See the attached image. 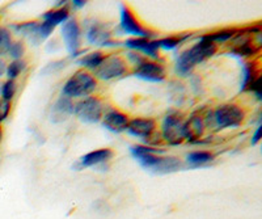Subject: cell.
<instances>
[{
  "mask_svg": "<svg viewBox=\"0 0 262 219\" xmlns=\"http://www.w3.org/2000/svg\"><path fill=\"white\" fill-rule=\"evenodd\" d=\"M131 155L139 162V164L144 169L155 173L165 174L177 172L181 168V160L176 156H165L163 155V150L149 147V146H142L137 144L130 148Z\"/></svg>",
  "mask_w": 262,
  "mask_h": 219,
  "instance_id": "6da1fadb",
  "label": "cell"
},
{
  "mask_svg": "<svg viewBox=\"0 0 262 219\" xmlns=\"http://www.w3.org/2000/svg\"><path fill=\"white\" fill-rule=\"evenodd\" d=\"M216 53V45L211 41L200 38L198 43L188 50L182 51L176 63V71L180 76H186L193 71L194 67Z\"/></svg>",
  "mask_w": 262,
  "mask_h": 219,
  "instance_id": "7a4b0ae2",
  "label": "cell"
},
{
  "mask_svg": "<svg viewBox=\"0 0 262 219\" xmlns=\"http://www.w3.org/2000/svg\"><path fill=\"white\" fill-rule=\"evenodd\" d=\"M97 88V80L90 72L79 70L71 75V78L63 85V96L72 99V97H86L93 93Z\"/></svg>",
  "mask_w": 262,
  "mask_h": 219,
  "instance_id": "3957f363",
  "label": "cell"
},
{
  "mask_svg": "<svg viewBox=\"0 0 262 219\" xmlns=\"http://www.w3.org/2000/svg\"><path fill=\"white\" fill-rule=\"evenodd\" d=\"M212 116H214V122L219 129L238 127L244 122L245 118L244 111L235 104H224L217 106Z\"/></svg>",
  "mask_w": 262,
  "mask_h": 219,
  "instance_id": "277c9868",
  "label": "cell"
},
{
  "mask_svg": "<svg viewBox=\"0 0 262 219\" xmlns=\"http://www.w3.org/2000/svg\"><path fill=\"white\" fill-rule=\"evenodd\" d=\"M95 71V76L101 80H113L123 76L127 72V63L119 55H105L101 64Z\"/></svg>",
  "mask_w": 262,
  "mask_h": 219,
  "instance_id": "5b68a950",
  "label": "cell"
},
{
  "mask_svg": "<svg viewBox=\"0 0 262 219\" xmlns=\"http://www.w3.org/2000/svg\"><path fill=\"white\" fill-rule=\"evenodd\" d=\"M75 116L84 123H97L102 120L104 105L96 97H86L74 105Z\"/></svg>",
  "mask_w": 262,
  "mask_h": 219,
  "instance_id": "8992f818",
  "label": "cell"
},
{
  "mask_svg": "<svg viewBox=\"0 0 262 219\" xmlns=\"http://www.w3.org/2000/svg\"><path fill=\"white\" fill-rule=\"evenodd\" d=\"M182 126H184V120L180 114H168L161 125V137L164 141H167V143L172 144V146L181 144L185 141Z\"/></svg>",
  "mask_w": 262,
  "mask_h": 219,
  "instance_id": "52a82bcc",
  "label": "cell"
},
{
  "mask_svg": "<svg viewBox=\"0 0 262 219\" xmlns=\"http://www.w3.org/2000/svg\"><path fill=\"white\" fill-rule=\"evenodd\" d=\"M119 27L122 29L123 33L130 34V36H135V38H147L154 36L151 30L144 28L143 25L138 21V18L135 15L131 12V9L127 6L121 7V23Z\"/></svg>",
  "mask_w": 262,
  "mask_h": 219,
  "instance_id": "ba28073f",
  "label": "cell"
},
{
  "mask_svg": "<svg viewBox=\"0 0 262 219\" xmlns=\"http://www.w3.org/2000/svg\"><path fill=\"white\" fill-rule=\"evenodd\" d=\"M165 69L158 62L144 59L142 63L135 66L134 75L147 81H163L165 79Z\"/></svg>",
  "mask_w": 262,
  "mask_h": 219,
  "instance_id": "9c48e42d",
  "label": "cell"
},
{
  "mask_svg": "<svg viewBox=\"0 0 262 219\" xmlns=\"http://www.w3.org/2000/svg\"><path fill=\"white\" fill-rule=\"evenodd\" d=\"M80 27H79L78 21L72 18V20H67L62 27V37L64 41L66 46L75 55L78 53L79 48H80Z\"/></svg>",
  "mask_w": 262,
  "mask_h": 219,
  "instance_id": "30bf717a",
  "label": "cell"
},
{
  "mask_svg": "<svg viewBox=\"0 0 262 219\" xmlns=\"http://www.w3.org/2000/svg\"><path fill=\"white\" fill-rule=\"evenodd\" d=\"M156 122L152 118H134L130 120L126 132L130 133L131 135L138 137V138L151 139V137L155 134Z\"/></svg>",
  "mask_w": 262,
  "mask_h": 219,
  "instance_id": "8fae6325",
  "label": "cell"
},
{
  "mask_svg": "<svg viewBox=\"0 0 262 219\" xmlns=\"http://www.w3.org/2000/svg\"><path fill=\"white\" fill-rule=\"evenodd\" d=\"M128 122H130V118L125 113L116 111V109L106 112L104 117H102V125L107 130H111L113 133L126 132L128 126Z\"/></svg>",
  "mask_w": 262,
  "mask_h": 219,
  "instance_id": "7c38bea8",
  "label": "cell"
},
{
  "mask_svg": "<svg viewBox=\"0 0 262 219\" xmlns=\"http://www.w3.org/2000/svg\"><path fill=\"white\" fill-rule=\"evenodd\" d=\"M114 156L113 150L111 148H98V150L91 151L81 156L79 160V167L80 168H90V167H96V165L107 163Z\"/></svg>",
  "mask_w": 262,
  "mask_h": 219,
  "instance_id": "4fadbf2b",
  "label": "cell"
},
{
  "mask_svg": "<svg viewBox=\"0 0 262 219\" xmlns=\"http://www.w3.org/2000/svg\"><path fill=\"white\" fill-rule=\"evenodd\" d=\"M71 114H74V102H72V100L66 96L59 97L53 105V108H51V122H64Z\"/></svg>",
  "mask_w": 262,
  "mask_h": 219,
  "instance_id": "5bb4252c",
  "label": "cell"
},
{
  "mask_svg": "<svg viewBox=\"0 0 262 219\" xmlns=\"http://www.w3.org/2000/svg\"><path fill=\"white\" fill-rule=\"evenodd\" d=\"M125 46L131 49V50L140 51V53H143V54L148 55V57L154 58V59L159 57V49L160 48H159L158 39L151 41V39L147 38H130L126 41Z\"/></svg>",
  "mask_w": 262,
  "mask_h": 219,
  "instance_id": "9a60e30c",
  "label": "cell"
},
{
  "mask_svg": "<svg viewBox=\"0 0 262 219\" xmlns=\"http://www.w3.org/2000/svg\"><path fill=\"white\" fill-rule=\"evenodd\" d=\"M182 130H184L185 139H188L189 142H195L202 137L203 132H205V122L201 116L193 114L189 120L184 121Z\"/></svg>",
  "mask_w": 262,
  "mask_h": 219,
  "instance_id": "2e32d148",
  "label": "cell"
},
{
  "mask_svg": "<svg viewBox=\"0 0 262 219\" xmlns=\"http://www.w3.org/2000/svg\"><path fill=\"white\" fill-rule=\"evenodd\" d=\"M86 39L92 45L98 46H117L118 43L112 41V36L109 30L105 29V27L98 24L91 25L88 32H86Z\"/></svg>",
  "mask_w": 262,
  "mask_h": 219,
  "instance_id": "e0dca14e",
  "label": "cell"
},
{
  "mask_svg": "<svg viewBox=\"0 0 262 219\" xmlns=\"http://www.w3.org/2000/svg\"><path fill=\"white\" fill-rule=\"evenodd\" d=\"M42 17H43V21L49 23L53 27H57L59 24H64L69 20L70 13L67 8H55L43 13Z\"/></svg>",
  "mask_w": 262,
  "mask_h": 219,
  "instance_id": "ac0fdd59",
  "label": "cell"
},
{
  "mask_svg": "<svg viewBox=\"0 0 262 219\" xmlns=\"http://www.w3.org/2000/svg\"><path fill=\"white\" fill-rule=\"evenodd\" d=\"M259 78L258 71H257L256 64L249 62L245 63L243 67V83H242V90L243 91H249L250 87L253 85L254 81Z\"/></svg>",
  "mask_w": 262,
  "mask_h": 219,
  "instance_id": "d6986e66",
  "label": "cell"
},
{
  "mask_svg": "<svg viewBox=\"0 0 262 219\" xmlns=\"http://www.w3.org/2000/svg\"><path fill=\"white\" fill-rule=\"evenodd\" d=\"M215 159V156L207 151H194L186 156V162L191 167H202V165L209 164Z\"/></svg>",
  "mask_w": 262,
  "mask_h": 219,
  "instance_id": "ffe728a7",
  "label": "cell"
},
{
  "mask_svg": "<svg viewBox=\"0 0 262 219\" xmlns=\"http://www.w3.org/2000/svg\"><path fill=\"white\" fill-rule=\"evenodd\" d=\"M240 29H223V30H217V32H214V33H209L202 36L201 38L207 39V41H211V42H226V41H229V39L235 38L238 34Z\"/></svg>",
  "mask_w": 262,
  "mask_h": 219,
  "instance_id": "44dd1931",
  "label": "cell"
},
{
  "mask_svg": "<svg viewBox=\"0 0 262 219\" xmlns=\"http://www.w3.org/2000/svg\"><path fill=\"white\" fill-rule=\"evenodd\" d=\"M104 58V53H101V51H93V53H90V54L83 55V57L78 60V63L80 64V66L86 67V69L96 70L100 64H101Z\"/></svg>",
  "mask_w": 262,
  "mask_h": 219,
  "instance_id": "7402d4cb",
  "label": "cell"
},
{
  "mask_svg": "<svg viewBox=\"0 0 262 219\" xmlns=\"http://www.w3.org/2000/svg\"><path fill=\"white\" fill-rule=\"evenodd\" d=\"M188 34H181V36H169L164 37V38L158 39L159 48L165 49V50H172V49H176L180 43H182L185 39L188 38Z\"/></svg>",
  "mask_w": 262,
  "mask_h": 219,
  "instance_id": "603a6c76",
  "label": "cell"
},
{
  "mask_svg": "<svg viewBox=\"0 0 262 219\" xmlns=\"http://www.w3.org/2000/svg\"><path fill=\"white\" fill-rule=\"evenodd\" d=\"M38 23L30 21V23H24V24H17L15 25V29L17 30L18 33L24 34L25 37L30 39L38 38Z\"/></svg>",
  "mask_w": 262,
  "mask_h": 219,
  "instance_id": "cb8c5ba5",
  "label": "cell"
},
{
  "mask_svg": "<svg viewBox=\"0 0 262 219\" xmlns=\"http://www.w3.org/2000/svg\"><path fill=\"white\" fill-rule=\"evenodd\" d=\"M27 69V62L23 59H17L13 60L12 63H9L7 66L6 74L8 76V80H15L18 75H20L21 72L24 71Z\"/></svg>",
  "mask_w": 262,
  "mask_h": 219,
  "instance_id": "d4e9b609",
  "label": "cell"
},
{
  "mask_svg": "<svg viewBox=\"0 0 262 219\" xmlns=\"http://www.w3.org/2000/svg\"><path fill=\"white\" fill-rule=\"evenodd\" d=\"M16 90H17V85H16L15 80H7L6 83H3L2 88H0L2 100H6V101L11 102V100L15 96Z\"/></svg>",
  "mask_w": 262,
  "mask_h": 219,
  "instance_id": "484cf974",
  "label": "cell"
},
{
  "mask_svg": "<svg viewBox=\"0 0 262 219\" xmlns=\"http://www.w3.org/2000/svg\"><path fill=\"white\" fill-rule=\"evenodd\" d=\"M12 43V38H11V33L6 28L0 27V55L8 53V49Z\"/></svg>",
  "mask_w": 262,
  "mask_h": 219,
  "instance_id": "4316f807",
  "label": "cell"
},
{
  "mask_svg": "<svg viewBox=\"0 0 262 219\" xmlns=\"http://www.w3.org/2000/svg\"><path fill=\"white\" fill-rule=\"evenodd\" d=\"M8 53H9V55H11V57L15 58V60L21 59V57H23V55H24V53H25L24 43L20 42V41H17V42H12V43H11V46H9Z\"/></svg>",
  "mask_w": 262,
  "mask_h": 219,
  "instance_id": "83f0119b",
  "label": "cell"
},
{
  "mask_svg": "<svg viewBox=\"0 0 262 219\" xmlns=\"http://www.w3.org/2000/svg\"><path fill=\"white\" fill-rule=\"evenodd\" d=\"M54 28L51 24L46 21H42L41 24L38 25V41H43V39L48 38L51 33H53Z\"/></svg>",
  "mask_w": 262,
  "mask_h": 219,
  "instance_id": "f1b7e54d",
  "label": "cell"
},
{
  "mask_svg": "<svg viewBox=\"0 0 262 219\" xmlns=\"http://www.w3.org/2000/svg\"><path fill=\"white\" fill-rule=\"evenodd\" d=\"M11 112V102L6 101V100H0V123L7 120Z\"/></svg>",
  "mask_w": 262,
  "mask_h": 219,
  "instance_id": "f546056e",
  "label": "cell"
},
{
  "mask_svg": "<svg viewBox=\"0 0 262 219\" xmlns=\"http://www.w3.org/2000/svg\"><path fill=\"white\" fill-rule=\"evenodd\" d=\"M63 66H64V62H63V60H59V62H54V63H50L48 67H45V70H43V71H42V72H43V74H46V72H48L49 70H51V71L54 72V71H55V70H60ZM50 72H49V74H50Z\"/></svg>",
  "mask_w": 262,
  "mask_h": 219,
  "instance_id": "4dcf8cb0",
  "label": "cell"
},
{
  "mask_svg": "<svg viewBox=\"0 0 262 219\" xmlns=\"http://www.w3.org/2000/svg\"><path fill=\"white\" fill-rule=\"evenodd\" d=\"M262 127H261V123H259L258 126H257L256 132H254L253 138H252V144H257L259 142V138H261V132H262Z\"/></svg>",
  "mask_w": 262,
  "mask_h": 219,
  "instance_id": "1f68e13d",
  "label": "cell"
},
{
  "mask_svg": "<svg viewBox=\"0 0 262 219\" xmlns=\"http://www.w3.org/2000/svg\"><path fill=\"white\" fill-rule=\"evenodd\" d=\"M72 4H74V7H76V8H81V7L85 6V2H83V0H74Z\"/></svg>",
  "mask_w": 262,
  "mask_h": 219,
  "instance_id": "d6a6232c",
  "label": "cell"
},
{
  "mask_svg": "<svg viewBox=\"0 0 262 219\" xmlns=\"http://www.w3.org/2000/svg\"><path fill=\"white\" fill-rule=\"evenodd\" d=\"M6 70H7L6 63H4L3 60L0 59V78H2V76H3V74H4V72H6Z\"/></svg>",
  "mask_w": 262,
  "mask_h": 219,
  "instance_id": "836d02e7",
  "label": "cell"
},
{
  "mask_svg": "<svg viewBox=\"0 0 262 219\" xmlns=\"http://www.w3.org/2000/svg\"><path fill=\"white\" fill-rule=\"evenodd\" d=\"M0 138H2V130H0Z\"/></svg>",
  "mask_w": 262,
  "mask_h": 219,
  "instance_id": "e575fe53",
  "label": "cell"
}]
</instances>
